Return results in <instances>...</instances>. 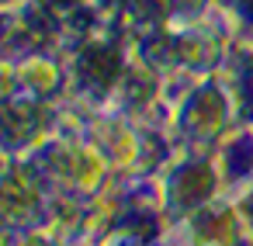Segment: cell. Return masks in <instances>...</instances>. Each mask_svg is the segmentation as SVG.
Masks as SVG:
<instances>
[{"label": "cell", "instance_id": "cell-2", "mask_svg": "<svg viewBox=\"0 0 253 246\" xmlns=\"http://www.w3.org/2000/svg\"><path fill=\"white\" fill-rule=\"evenodd\" d=\"M198 232H201L205 239H222V243H225V239H232V218H229V215H222L218 222H205Z\"/></svg>", "mask_w": 253, "mask_h": 246}, {"label": "cell", "instance_id": "cell-1", "mask_svg": "<svg viewBox=\"0 0 253 246\" xmlns=\"http://www.w3.org/2000/svg\"><path fill=\"white\" fill-rule=\"evenodd\" d=\"M211 191V180H208V170H191V177H187V184L180 187V198L191 205V201H201L205 194Z\"/></svg>", "mask_w": 253, "mask_h": 246}, {"label": "cell", "instance_id": "cell-3", "mask_svg": "<svg viewBox=\"0 0 253 246\" xmlns=\"http://www.w3.org/2000/svg\"><path fill=\"white\" fill-rule=\"evenodd\" d=\"M250 211H253V205H250Z\"/></svg>", "mask_w": 253, "mask_h": 246}]
</instances>
